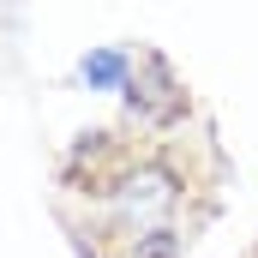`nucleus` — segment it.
Wrapping results in <instances>:
<instances>
[{"mask_svg": "<svg viewBox=\"0 0 258 258\" xmlns=\"http://www.w3.org/2000/svg\"><path fill=\"white\" fill-rule=\"evenodd\" d=\"M90 198H96V222H102V234L126 246L132 234L174 222V210L186 204V174H180L168 156H156V150H144V156L126 150L120 168H114Z\"/></svg>", "mask_w": 258, "mask_h": 258, "instance_id": "nucleus-1", "label": "nucleus"}, {"mask_svg": "<svg viewBox=\"0 0 258 258\" xmlns=\"http://www.w3.org/2000/svg\"><path fill=\"white\" fill-rule=\"evenodd\" d=\"M120 108L138 132H174L186 114H192V96L180 84V72L168 66V54L156 48H138V66H132V84L120 90Z\"/></svg>", "mask_w": 258, "mask_h": 258, "instance_id": "nucleus-2", "label": "nucleus"}, {"mask_svg": "<svg viewBox=\"0 0 258 258\" xmlns=\"http://www.w3.org/2000/svg\"><path fill=\"white\" fill-rule=\"evenodd\" d=\"M132 66H138L132 48H120V42H96V48H84V54L72 60V84L90 90V96H120V90L132 84Z\"/></svg>", "mask_w": 258, "mask_h": 258, "instance_id": "nucleus-3", "label": "nucleus"}, {"mask_svg": "<svg viewBox=\"0 0 258 258\" xmlns=\"http://www.w3.org/2000/svg\"><path fill=\"white\" fill-rule=\"evenodd\" d=\"M186 252V240H180V228L174 222H162V228H144V234H132L120 258H180Z\"/></svg>", "mask_w": 258, "mask_h": 258, "instance_id": "nucleus-4", "label": "nucleus"}]
</instances>
